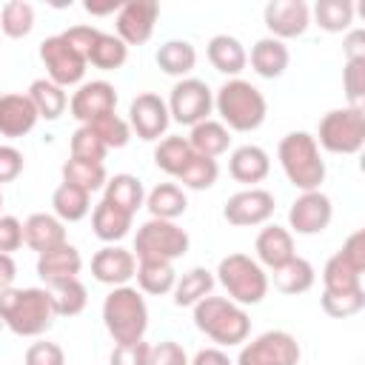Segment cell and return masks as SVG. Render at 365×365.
Instances as JSON below:
<instances>
[{"instance_id":"7","label":"cell","mask_w":365,"mask_h":365,"mask_svg":"<svg viewBox=\"0 0 365 365\" xmlns=\"http://www.w3.org/2000/svg\"><path fill=\"white\" fill-rule=\"evenodd\" d=\"M314 140L331 154H356L365 145V108L345 106L328 111L319 120V131Z\"/></svg>"},{"instance_id":"40","label":"cell","mask_w":365,"mask_h":365,"mask_svg":"<svg viewBox=\"0 0 365 365\" xmlns=\"http://www.w3.org/2000/svg\"><path fill=\"white\" fill-rule=\"evenodd\" d=\"M322 291L328 294H342V291H359L362 288V274L354 271L339 254H334L325 268H322Z\"/></svg>"},{"instance_id":"34","label":"cell","mask_w":365,"mask_h":365,"mask_svg":"<svg viewBox=\"0 0 365 365\" xmlns=\"http://www.w3.org/2000/svg\"><path fill=\"white\" fill-rule=\"evenodd\" d=\"M314 279H317L314 265H311L308 259H302V257H294V259H288L282 268L274 271V285H277V291H282V294H288V297L305 294V291L314 285Z\"/></svg>"},{"instance_id":"17","label":"cell","mask_w":365,"mask_h":365,"mask_svg":"<svg viewBox=\"0 0 365 365\" xmlns=\"http://www.w3.org/2000/svg\"><path fill=\"white\" fill-rule=\"evenodd\" d=\"M265 26L277 40L299 37L311 23V9L305 0H271L265 6Z\"/></svg>"},{"instance_id":"1","label":"cell","mask_w":365,"mask_h":365,"mask_svg":"<svg viewBox=\"0 0 365 365\" xmlns=\"http://www.w3.org/2000/svg\"><path fill=\"white\" fill-rule=\"evenodd\" d=\"M48 288H6L0 291V319L17 336H40L54 322Z\"/></svg>"},{"instance_id":"16","label":"cell","mask_w":365,"mask_h":365,"mask_svg":"<svg viewBox=\"0 0 365 365\" xmlns=\"http://www.w3.org/2000/svg\"><path fill=\"white\" fill-rule=\"evenodd\" d=\"M331 217H334V205L322 191H302L288 208V222L302 237L325 231Z\"/></svg>"},{"instance_id":"39","label":"cell","mask_w":365,"mask_h":365,"mask_svg":"<svg viewBox=\"0 0 365 365\" xmlns=\"http://www.w3.org/2000/svg\"><path fill=\"white\" fill-rule=\"evenodd\" d=\"M106 180L108 177H106V165L103 163H86V160H74V157H68L63 163V182L77 185V188H83L88 194L103 188Z\"/></svg>"},{"instance_id":"51","label":"cell","mask_w":365,"mask_h":365,"mask_svg":"<svg viewBox=\"0 0 365 365\" xmlns=\"http://www.w3.org/2000/svg\"><path fill=\"white\" fill-rule=\"evenodd\" d=\"M23 245V222L11 214H0V254H11Z\"/></svg>"},{"instance_id":"21","label":"cell","mask_w":365,"mask_h":365,"mask_svg":"<svg viewBox=\"0 0 365 365\" xmlns=\"http://www.w3.org/2000/svg\"><path fill=\"white\" fill-rule=\"evenodd\" d=\"M83 268V257L74 245L63 242L60 248H51L46 254L37 257V277L51 285V282H60V279H74Z\"/></svg>"},{"instance_id":"43","label":"cell","mask_w":365,"mask_h":365,"mask_svg":"<svg viewBox=\"0 0 365 365\" xmlns=\"http://www.w3.org/2000/svg\"><path fill=\"white\" fill-rule=\"evenodd\" d=\"M0 29L14 40L26 37L34 29V9L26 0H9L0 11Z\"/></svg>"},{"instance_id":"29","label":"cell","mask_w":365,"mask_h":365,"mask_svg":"<svg viewBox=\"0 0 365 365\" xmlns=\"http://www.w3.org/2000/svg\"><path fill=\"white\" fill-rule=\"evenodd\" d=\"M51 205H54V217L60 222H77L91 211V194L77 185L60 182L51 194Z\"/></svg>"},{"instance_id":"24","label":"cell","mask_w":365,"mask_h":365,"mask_svg":"<svg viewBox=\"0 0 365 365\" xmlns=\"http://www.w3.org/2000/svg\"><path fill=\"white\" fill-rule=\"evenodd\" d=\"M288 60H291L288 46L277 37H262L251 46V68L265 80L282 77L288 68Z\"/></svg>"},{"instance_id":"35","label":"cell","mask_w":365,"mask_h":365,"mask_svg":"<svg viewBox=\"0 0 365 365\" xmlns=\"http://www.w3.org/2000/svg\"><path fill=\"white\" fill-rule=\"evenodd\" d=\"M46 288L51 294V302H54V314L57 317H77L86 308V302H88V291H86V285L77 277L74 279L51 282Z\"/></svg>"},{"instance_id":"2","label":"cell","mask_w":365,"mask_h":365,"mask_svg":"<svg viewBox=\"0 0 365 365\" xmlns=\"http://www.w3.org/2000/svg\"><path fill=\"white\" fill-rule=\"evenodd\" d=\"M214 108L222 117V125L228 131H254L262 125L268 114V103L262 91L240 77H231L220 86L214 97Z\"/></svg>"},{"instance_id":"9","label":"cell","mask_w":365,"mask_h":365,"mask_svg":"<svg viewBox=\"0 0 365 365\" xmlns=\"http://www.w3.org/2000/svg\"><path fill=\"white\" fill-rule=\"evenodd\" d=\"M299 342L288 331H265L242 345L237 365H299Z\"/></svg>"},{"instance_id":"18","label":"cell","mask_w":365,"mask_h":365,"mask_svg":"<svg viewBox=\"0 0 365 365\" xmlns=\"http://www.w3.org/2000/svg\"><path fill=\"white\" fill-rule=\"evenodd\" d=\"M137 271V257L120 245H106L91 257V274L97 282L120 288L125 285Z\"/></svg>"},{"instance_id":"52","label":"cell","mask_w":365,"mask_h":365,"mask_svg":"<svg viewBox=\"0 0 365 365\" xmlns=\"http://www.w3.org/2000/svg\"><path fill=\"white\" fill-rule=\"evenodd\" d=\"M151 365H188V356H185L182 345L163 339V342L151 345Z\"/></svg>"},{"instance_id":"56","label":"cell","mask_w":365,"mask_h":365,"mask_svg":"<svg viewBox=\"0 0 365 365\" xmlns=\"http://www.w3.org/2000/svg\"><path fill=\"white\" fill-rule=\"evenodd\" d=\"M188 365H234V362H231L228 354H222L220 348H202Z\"/></svg>"},{"instance_id":"6","label":"cell","mask_w":365,"mask_h":365,"mask_svg":"<svg viewBox=\"0 0 365 365\" xmlns=\"http://www.w3.org/2000/svg\"><path fill=\"white\" fill-rule=\"evenodd\" d=\"M217 279L237 305H257L268 294V274L248 254H228L217 265Z\"/></svg>"},{"instance_id":"10","label":"cell","mask_w":365,"mask_h":365,"mask_svg":"<svg viewBox=\"0 0 365 365\" xmlns=\"http://www.w3.org/2000/svg\"><path fill=\"white\" fill-rule=\"evenodd\" d=\"M168 117L177 120L180 125H197L202 120H208L211 108H214V94L208 88V83L197 80V77H185L171 88L168 97Z\"/></svg>"},{"instance_id":"3","label":"cell","mask_w":365,"mask_h":365,"mask_svg":"<svg viewBox=\"0 0 365 365\" xmlns=\"http://www.w3.org/2000/svg\"><path fill=\"white\" fill-rule=\"evenodd\" d=\"M279 165L288 177V182L299 191H319L325 182V160L319 154L317 140L308 131H291L279 140L277 148Z\"/></svg>"},{"instance_id":"20","label":"cell","mask_w":365,"mask_h":365,"mask_svg":"<svg viewBox=\"0 0 365 365\" xmlns=\"http://www.w3.org/2000/svg\"><path fill=\"white\" fill-rule=\"evenodd\" d=\"M37 111L26 94H0V134L3 137H26L37 125Z\"/></svg>"},{"instance_id":"28","label":"cell","mask_w":365,"mask_h":365,"mask_svg":"<svg viewBox=\"0 0 365 365\" xmlns=\"http://www.w3.org/2000/svg\"><path fill=\"white\" fill-rule=\"evenodd\" d=\"M37 111V117L43 120H57L66 106H68V97H66V88H60L57 83H51L48 77H40L29 86V94H26Z\"/></svg>"},{"instance_id":"13","label":"cell","mask_w":365,"mask_h":365,"mask_svg":"<svg viewBox=\"0 0 365 365\" xmlns=\"http://www.w3.org/2000/svg\"><path fill=\"white\" fill-rule=\"evenodd\" d=\"M168 123H171L168 106H165V100H163L160 94L145 91V94H137V97L131 100V108H128V128H131L140 140H145V143L160 140V137L165 134Z\"/></svg>"},{"instance_id":"12","label":"cell","mask_w":365,"mask_h":365,"mask_svg":"<svg viewBox=\"0 0 365 365\" xmlns=\"http://www.w3.org/2000/svg\"><path fill=\"white\" fill-rule=\"evenodd\" d=\"M274 194L265 191V188H245V191H237L225 200V208H222V217L228 225H237V228H245V225H259V222H268L271 214H274Z\"/></svg>"},{"instance_id":"53","label":"cell","mask_w":365,"mask_h":365,"mask_svg":"<svg viewBox=\"0 0 365 365\" xmlns=\"http://www.w3.org/2000/svg\"><path fill=\"white\" fill-rule=\"evenodd\" d=\"M97 34H100V29H94V26H71V29H66V31H63L66 43H68L71 48H77L83 57H88L91 43L97 40Z\"/></svg>"},{"instance_id":"33","label":"cell","mask_w":365,"mask_h":365,"mask_svg":"<svg viewBox=\"0 0 365 365\" xmlns=\"http://www.w3.org/2000/svg\"><path fill=\"white\" fill-rule=\"evenodd\" d=\"M103 200H108L117 208L134 214L137 208L145 205V191H143V182L134 174H114L111 180H106V197Z\"/></svg>"},{"instance_id":"42","label":"cell","mask_w":365,"mask_h":365,"mask_svg":"<svg viewBox=\"0 0 365 365\" xmlns=\"http://www.w3.org/2000/svg\"><path fill=\"white\" fill-rule=\"evenodd\" d=\"M217 177H220V165H217V160H211V157H202V154H191V160L185 163V168L180 171V182L185 185V188H191V191H205V188H211L214 182H217Z\"/></svg>"},{"instance_id":"36","label":"cell","mask_w":365,"mask_h":365,"mask_svg":"<svg viewBox=\"0 0 365 365\" xmlns=\"http://www.w3.org/2000/svg\"><path fill=\"white\" fill-rule=\"evenodd\" d=\"M214 288V277L208 268H191L182 274V279H177L174 285V305L180 308H194L202 297H208Z\"/></svg>"},{"instance_id":"15","label":"cell","mask_w":365,"mask_h":365,"mask_svg":"<svg viewBox=\"0 0 365 365\" xmlns=\"http://www.w3.org/2000/svg\"><path fill=\"white\" fill-rule=\"evenodd\" d=\"M117 108V91L111 83L106 80H91V83H83L71 100H68V111L74 120H80L83 125L106 117V114H114Z\"/></svg>"},{"instance_id":"31","label":"cell","mask_w":365,"mask_h":365,"mask_svg":"<svg viewBox=\"0 0 365 365\" xmlns=\"http://www.w3.org/2000/svg\"><path fill=\"white\" fill-rule=\"evenodd\" d=\"M134 277H137L140 291L154 294V297L168 294V291H174V285H177V271H174V265L165 262V259H140Z\"/></svg>"},{"instance_id":"50","label":"cell","mask_w":365,"mask_h":365,"mask_svg":"<svg viewBox=\"0 0 365 365\" xmlns=\"http://www.w3.org/2000/svg\"><path fill=\"white\" fill-rule=\"evenodd\" d=\"M336 254H339V257H342L354 271H359V274H362V271H365V231H362V228H359V231H354V234L342 242V248H339Z\"/></svg>"},{"instance_id":"27","label":"cell","mask_w":365,"mask_h":365,"mask_svg":"<svg viewBox=\"0 0 365 365\" xmlns=\"http://www.w3.org/2000/svg\"><path fill=\"white\" fill-rule=\"evenodd\" d=\"M185 140H188V145H191L197 154L214 160V157H220V154L228 151V145H231V131H228L222 123H217V120H202V123L191 125V134H188Z\"/></svg>"},{"instance_id":"11","label":"cell","mask_w":365,"mask_h":365,"mask_svg":"<svg viewBox=\"0 0 365 365\" xmlns=\"http://www.w3.org/2000/svg\"><path fill=\"white\" fill-rule=\"evenodd\" d=\"M40 60H43V66H46L48 80L57 83L60 88L80 83L83 74H86V66H88L86 57H83L77 48H71L63 34L46 37V40L40 43Z\"/></svg>"},{"instance_id":"58","label":"cell","mask_w":365,"mask_h":365,"mask_svg":"<svg viewBox=\"0 0 365 365\" xmlns=\"http://www.w3.org/2000/svg\"><path fill=\"white\" fill-rule=\"evenodd\" d=\"M114 9H120L117 3H108V6H94V3H86V11H91V14H106V11H114Z\"/></svg>"},{"instance_id":"57","label":"cell","mask_w":365,"mask_h":365,"mask_svg":"<svg viewBox=\"0 0 365 365\" xmlns=\"http://www.w3.org/2000/svg\"><path fill=\"white\" fill-rule=\"evenodd\" d=\"M14 277H17V265H14L11 254H0V291L11 288Z\"/></svg>"},{"instance_id":"37","label":"cell","mask_w":365,"mask_h":365,"mask_svg":"<svg viewBox=\"0 0 365 365\" xmlns=\"http://www.w3.org/2000/svg\"><path fill=\"white\" fill-rule=\"evenodd\" d=\"M125 57H128V46L117 34L100 31L97 40L91 43V51H88L86 63H91L94 68H103V71H114L125 63Z\"/></svg>"},{"instance_id":"48","label":"cell","mask_w":365,"mask_h":365,"mask_svg":"<svg viewBox=\"0 0 365 365\" xmlns=\"http://www.w3.org/2000/svg\"><path fill=\"white\" fill-rule=\"evenodd\" d=\"M111 365H151V345L143 342V339L114 345Z\"/></svg>"},{"instance_id":"30","label":"cell","mask_w":365,"mask_h":365,"mask_svg":"<svg viewBox=\"0 0 365 365\" xmlns=\"http://www.w3.org/2000/svg\"><path fill=\"white\" fill-rule=\"evenodd\" d=\"M145 208L151 211L154 220H171V222H174L177 217L185 214L188 200H185V194H182L180 185H174V182H160V185L151 188V194L145 197Z\"/></svg>"},{"instance_id":"4","label":"cell","mask_w":365,"mask_h":365,"mask_svg":"<svg viewBox=\"0 0 365 365\" xmlns=\"http://www.w3.org/2000/svg\"><path fill=\"white\" fill-rule=\"evenodd\" d=\"M194 325L217 345H240L251 334V319L242 305L225 297H202L194 305Z\"/></svg>"},{"instance_id":"47","label":"cell","mask_w":365,"mask_h":365,"mask_svg":"<svg viewBox=\"0 0 365 365\" xmlns=\"http://www.w3.org/2000/svg\"><path fill=\"white\" fill-rule=\"evenodd\" d=\"M342 86L351 106H362L365 97V60H348L342 71Z\"/></svg>"},{"instance_id":"14","label":"cell","mask_w":365,"mask_h":365,"mask_svg":"<svg viewBox=\"0 0 365 365\" xmlns=\"http://www.w3.org/2000/svg\"><path fill=\"white\" fill-rule=\"evenodd\" d=\"M157 17H160L157 0H128L117 9V37L125 46H140L154 34Z\"/></svg>"},{"instance_id":"54","label":"cell","mask_w":365,"mask_h":365,"mask_svg":"<svg viewBox=\"0 0 365 365\" xmlns=\"http://www.w3.org/2000/svg\"><path fill=\"white\" fill-rule=\"evenodd\" d=\"M23 171V154L14 145H0V182L17 180Z\"/></svg>"},{"instance_id":"45","label":"cell","mask_w":365,"mask_h":365,"mask_svg":"<svg viewBox=\"0 0 365 365\" xmlns=\"http://www.w3.org/2000/svg\"><path fill=\"white\" fill-rule=\"evenodd\" d=\"M88 128L100 137V143H103L106 148H123V145L131 140L128 123H125L123 117H117V114H106V117L88 123Z\"/></svg>"},{"instance_id":"26","label":"cell","mask_w":365,"mask_h":365,"mask_svg":"<svg viewBox=\"0 0 365 365\" xmlns=\"http://www.w3.org/2000/svg\"><path fill=\"white\" fill-rule=\"evenodd\" d=\"M131 220L134 214L117 208L114 202L108 200H100L91 211V228H94V237H100L103 242H117L123 240L128 231H131Z\"/></svg>"},{"instance_id":"38","label":"cell","mask_w":365,"mask_h":365,"mask_svg":"<svg viewBox=\"0 0 365 365\" xmlns=\"http://www.w3.org/2000/svg\"><path fill=\"white\" fill-rule=\"evenodd\" d=\"M191 154H194V148L188 145L185 137H165L154 148V163L168 177H180V171L185 168V163L191 160Z\"/></svg>"},{"instance_id":"59","label":"cell","mask_w":365,"mask_h":365,"mask_svg":"<svg viewBox=\"0 0 365 365\" xmlns=\"http://www.w3.org/2000/svg\"><path fill=\"white\" fill-rule=\"evenodd\" d=\"M0 208H3V191H0Z\"/></svg>"},{"instance_id":"22","label":"cell","mask_w":365,"mask_h":365,"mask_svg":"<svg viewBox=\"0 0 365 365\" xmlns=\"http://www.w3.org/2000/svg\"><path fill=\"white\" fill-rule=\"evenodd\" d=\"M271 171V160L265 154V148L259 145H240L231 151L228 157V174L237 182H245L254 188V182H262Z\"/></svg>"},{"instance_id":"49","label":"cell","mask_w":365,"mask_h":365,"mask_svg":"<svg viewBox=\"0 0 365 365\" xmlns=\"http://www.w3.org/2000/svg\"><path fill=\"white\" fill-rule=\"evenodd\" d=\"M26 365H66V354L57 342H34L26 351Z\"/></svg>"},{"instance_id":"5","label":"cell","mask_w":365,"mask_h":365,"mask_svg":"<svg viewBox=\"0 0 365 365\" xmlns=\"http://www.w3.org/2000/svg\"><path fill=\"white\" fill-rule=\"evenodd\" d=\"M103 322L117 345L143 339L148 328V308H145L143 294L131 285L111 288V294L103 302Z\"/></svg>"},{"instance_id":"23","label":"cell","mask_w":365,"mask_h":365,"mask_svg":"<svg viewBox=\"0 0 365 365\" xmlns=\"http://www.w3.org/2000/svg\"><path fill=\"white\" fill-rule=\"evenodd\" d=\"M23 242L34 248L37 254H46L51 248H60L66 240V225L54 214H31L23 222Z\"/></svg>"},{"instance_id":"41","label":"cell","mask_w":365,"mask_h":365,"mask_svg":"<svg viewBox=\"0 0 365 365\" xmlns=\"http://www.w3.org/2000/svg\"><path fill=\"white\" fill-rule=\"evenodd\" d=\"M314 17H317V26L325 31H348L354 23V3L351 0H317Z\"/></svg>"},{"instance_id":"44","label":"cell","mask_w":365,"mask_h":365,"mask_svg":"<svg viewBox=\"0 0 365 365\" xmlns=\"http://www.w3.org/2000/svg\"><path fill=\"white\" fill-rule=\"evenodd\" d=\"M319 305H322V311H325L328 317H334V319L354 317V314H359V311L365 308V288H359V291H342V294H328V291H322Z\"/></svg>"},{"instance_id":"25","label":"cell","mask_w":365,"mask_h":365,"mask_svg":"<svg viewBox=\"0 0 365 365\" xmlns=\"http://www.w3.org/2000/svg\"><path fill=\"white\" fill-rule=\"evenodd\" d=\"M211 66L220 71V74H228V77H237L245 63H248V54L242 48V43L231 34H214L208 40V48H205Z\"/></svg>"},{"instance_id":"46","label":"cell","mask_w":365,"mask_h":365,"mask_svg":"<svg viewBox=\"0 0 365 365\" xmlns=\"http://www.w3.org/2000/svg\"><path fill=\"white\" fill-rule=\"evenodd\" d=\"M106 145L100 143V137L88 128V125H80L74 134H71V157L74 160H86V163H103L106 160Z\"/></svg>"},{"instance_id":"8","label":"cell","mask_w":365,"mask_h":365,"mask_svg":"<svg viewBox=\"0 0 365 365\" xmlns=\"http://www.w3.org/2000/svg\"><path fill=\"white\" fill-rule=\"evenodd\" d=\"M188 251V234L171 222V220H148L137 228L134 237V251L137 259H165L174 262L177 257H182Z\"/></svg>"},{"instance_id":"19","label":"cell","mask_w":365,"mask_h":365,"mask_svg":"<svg viewBox=\"0 0 365 365\" xmlns=\"http://www.w3.org/2000/svg\"><path fill=\"white\" fill-rule=\"evenodd\" d=\"M254 251H257L259 265H265V268H271V271L282 268L288 259L297 257V251H294V237H291V231L282 228V225H265V228L257 234Z\"/></svg>"},{"instance_id":"55","label":"cell","mask_w":365,"mask_h":365,"mask_svg":"<svg viewBox=\"0 0 365 365\" xmlns=\"http://www.w3.org/2000/svg\"><path fill=\"white\" fill-rule=\"evenodd\" d=\"M365 31L354 29L348 37H345V57L348 60H365Z\"/></svg>"},{"instance_id":"32","label":"cell","mask_w":365,"mask_h":365,"mask_svg":"<svg viewBox=\"0 0 365 365\" xmlns=\"http://www.w3.org/2000/svg\"><path fill=\"white\" fill-rule=\"evenodd\" d=\"M157 66L171 77H185L197 66V48L188 40H165L157 48Z\"/></svg>"}]
</instances>
